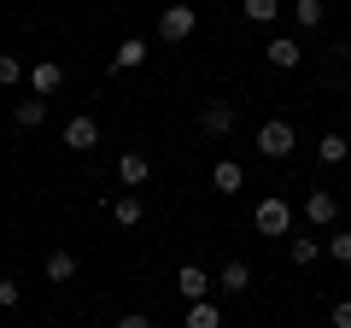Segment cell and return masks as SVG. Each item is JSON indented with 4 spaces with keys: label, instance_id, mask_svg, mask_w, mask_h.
<instances>
[{
    "label": "cell",
    "instance_id": "24",
    "mask_svg": "<svg viewBox=\"0 0 351 328\" xmlns=\"http://www.w3.org/2000/svg\"><path fill=\"white\" fill-rule=\"evenodd\" d=\"M112 328H152V316H147V311H123Z\"/></svg>",
    "mask_w": 351,
    "mask_h": 328
},
{
    "label": "cell",
    "instance_id": "9",
    "mask_svg": "<svg viewBox=\"0 0 351 328\" xmlns=\"http://www.w3.org/2000/svg\"><path fill=\"white\" fill-rule=\"evenodd\" d=\"M211 188L217 194H240V188H246V170H240L234 159H217L211 164Z\"/></svg>",
    "mask_w": 351,
    "mask_h": 328
},
{
    "label": "cell",
    "instance_id": "4",
    "mask_svg": "<svg viewBox=\"0 0 351 328\" xmlns=\"http://www.w3.org/2000/svg\"><path fill=\"white\" fill-rule=\"evenodd\" d=\"M211 288H217V281L205 276L199 264H182V270H176V293H182V299H188V305H199V299H211Z\"/></svg>",
    "mask_w": 351,
    "mask_h": 328
},
{
    "label": "cell",
    "instance_id": "19",
    "mask_svg": "<svg viewBox=\"0 0 351 328\" xmlns=\"http://www.w3.org/2000/svg\"><path fill=\"white\" fill-rule=\"evenodd\" d=\"M41 270H47V281H71L76 276V253H47V264H41Z\"/></svg>",
    "mask_w": 351,
    "mask_h": 328
},
{
    "label": "cell",
    "instance_id": "17",
    "mask_svg": "<svg viewBox=\"0 0 351 328\" xmlns=\"http://www.w3.org/2000/svg\"><path fill=\"white\" fill-rule=\"evenodd\" d=\"M316 159H322V164H346V159H351V141L322 135V141H316Z\"/></svg>",
    "mask_w": 351,
    "mask_h": 328
},
{
    "label": "cell",
    "instance_id": "12",
    "mask_svg": "<svg viewBox=\"0 0 351 328\" xmlns=\"http://www.w3.org/2000/svg\"><path fill=\"white\" fill-rule=\"evenodd\" d=\"M117 176H123V188H141V182L152 176V164L141 159V152H123V159H117Z\"/></svg>",
    "mask_w": 351,
    "mask_h": 328
},
{
    "label": "cell",
    "instance_id": "22",
    "mask_svg": "<svg viewBox=\"0 0 351 328\" xmlns=\"http://www.w3.org/2000/svg\"><path fill=\"white\" fill-rule=\"evenodd\" d=\"M276 12H281V0H246V18H252V24H269Z\"/></svg>",
    "mask_w": 351,
    "mask_h": 328
},
{
    "label": "cell",
    "instance_id": "25",
    "mask_svg": "<svg viewBox=\"0 0 351 328\" xmlns=\"http://www.w3.org/2000/svg\"><path fill=\"white\" fill-rule=\"evenodd\" d=\"M18 299H24V293H18V281H0V311H12Z\"/></svg>",
    "mask_w": 351,
    "mask_h": 328
},
{
    "label": "cell",
    "instance_id": "5",
    "mask_svg": "<svg viewBox=\"0 0 351 328\" xmlns=\"http://www.w3.org/2000/svg\"><path fill=\"white\" fill-rule=\"evenodd\" d=\"M64 147H71V152H94V147H100V124H94V117H71V124H64Z\"/></svg>",
    "mask_w": 351,
    "mask_h": 328
},
{
    "label": "cell",
    "instance_id": "20",
    "mask_svg": "<svg viewBox=\"0 0 351 328\" xmlns=\"http://www.w3.org/2000/svg\"><path fill=\"white\" fill-rule=\"evenodd\" d=\"M293 18H299V30H322V0H293Z\"/></svg>",
    "mask_w": 351,
    "mask_h": 328
},
{
    "label": "cell",
    "instance_id": "6",
    "mask_svg": "<svg viewBox=\"0 0 351 328\" xmlns=\"http://www.w3.org/2000/svg\"><path fill=\"white\" fill-rule=\"evenodd\" d=\"M228 129H234V106H228V100H211V106H205V112H199V135L223 141Z\"/></svg>",
    "mask_w": 351,
    "mask_h": 328
},
{
    "label": "cell",
    "instance_id": "11",
    "mask_svg": "<svg viewBox=\"0 0 351 328\" xmlns=\"http://www.w3.org/2000/svg\"><path fill=\"white\" fill-rule=\"evenodd\" d=\"M217 288H223V293H234V299H246V288H252V270H246V264L234 258V264H223V276H217Z\"/></svg>",
    "mask_w": 351,
    "mask_h": 328
},
{
    "label": "cell",
    "instance_id": "23",
    "mask_svg": "<svg viewBox=\"0 0 351 328\" xmlns=\"http://www.w3.org/2000/svg\"><path fill=\"white\" fill-rule=\"evenodd\" d=\"M18 76H24V65H18V59H12V53H0V89H12Z\"/></svg>",
    "mask_w": 351,
    "mask_h": 328
},
{
    "label": "cell",
    "instance_id": "13",
    "mask_svg": "<svg viewBox=\"0 0 351 328\" xmlns=\"http://www.w3.org/2000/svg\"><path fill=\"white\" fill-rule=\"evenodd\" d=\"M59 82H64V71H59V65H53V59H41V65H36V71H29V89H36V94H41V100H47V94H53V89H59Z\"/></svg>",
    "mask_w": 351,
    "mask_h": 328
},
{
    "label": "cell",
    "instance_id": "15",
    "mask_svg": "<svg viewBox=\"0 0 351 328\" xmlns=\"http://www.w3.org/2000/svg\"><path fill=\"white\" fill-rule=\"evenodd\" d=\"M141 217H147V205H141V194H123V200L112 205V223H117V229H135Z\"/></svg>",
    "mask_w": 351,
    "mask_h": 328
},
{
    "label": "cell",
    "instance_id": "2",
    "mask_svg": "<svg viewBox=\"0 0 351 328\" xmlns=\"http://www.w3.org/2000/svg\"><path fill=\"white\" fill-rule=\"evenodd\" d=\"M193 30H199V12H193L188 0H176V6H164V18H158V36H164V41H188Z\"/></svg>",
    "mask_w": 351,
    "mask_h": 328
},
{
    "label": "cell",
    "instance_id": "10",
    "mask_svg": "<svg viewBox=\"0 0 351 328\" xmlns=\"http://www.w3.org/2000/svg\"><path fill=\"white\" fill-rule=\"evenodd\" d=\"M147 53H152V41L147 36H123V41H117V71H135V65H147Z\"/></svg>",
    "mask_w": 351,
    "mask_h": 328
},
{
    "label": "cell",
    "instance_id": "21",
    "mask_svg": "<svg viewBox=\"0 0 351 328\" xmlns=\"http://www.w3.org/2000/svg\"><path fill=\"white\" fill-rule=\"evenodd\" d=\"M328 258H334V264H351V235L346 229H339V235H328V246H322Z\"/></svg>",
    "mask_w": 351,
    "mask_h": 328
},
{
    "label": "cell",
    "instance_id": "1",
    "mask_svg": "<svg viewBox=\"0 0 351 328\" xmlns=\"http://www.w3.org/2000/svg\"><path fill=\"white\" fill-rule=\"evenodd\" d=\"M293 141H299V135H293L287 117H269V124L258 129V152H263V159H293Z\"/></svg>",
    "mask_w": 351,
    "mask_h": 328
},
{
    "label": "cell",
    "instance_id": "8",
    "mask_svg": "<svg viewBox=\"0 0 351 328\" xmlns=\"http://www.w3.org/2000/svg\"><path fill=\"white\" fill-rule=\"evenodd\" d=\"M304 217H311L316 229H334V223H339V200H334L328 188H316L311 200H304Z\"/></svg>",
    "mask_w": 351,
    "mask_h": 328
},
{
    "label": "cell",
    "instance_id": "16",
    "mask_svg": "<svg viewBox=\"0 0 351 328\" xmlns=\"http://www.w3.org/2000/svg\"><path fill=\"white\" fill-rule=\"evenodd\" d=\"M316 258H322V240H316V235H293V264L311 270Z\"/></svg>",
    "mask_w": 351,
    "mask_h": 328
},
{
    "label": "cell",
    "instance_id": "18",
    "mask_svg": "<svg viewBox=\"0 0 351 328\" xmlns=\"http://www.w3.org/2000/svg\"><path fill=\"white\" fill-rule=\"evenodd\" d=\"M188 328H223V311H217L211 299H199V305H188Z\"/></svg>",
    "mask_w": 351,
    "mask_h": 328
},
{
    "label": "cell",
    "instance_id": "7",
    "mask_svg": "<svg viewBox=\"0 0 351 328\" xmlns=\"http://www.w3.org/2000/svg\"><path fill=\"white\" fill-rule=\"evenodd\" d=\"M263 59L276 65V71H293V65L304 59V47H299L293 36H269V41H263Z\"/></svg>",
    "mask_w": 351,
    "mask_h": 328
},
{
    "label": "cell",
    "instance_id": "14",
    "mask_svg": "<svg viewBox=\"0 0 351 328\" xmlns=\"http://www.w3.org/2000/svg\"><path fill=\"white\" fill-rule=\"evenodd\" d=\"M12 117H18V129H36L41 117H47V100H41V94H24V100L12 106Z\"/></svg>",
    "mask_w": 351,
    "mask_h": 328
},
{
    "label": "cell",
    "instance_id": "3",
    "mask_svg": "<svg viewBox=\"0 0 351 328\" xmlns=\"http://www.w3.org/2000/svg\"><path fill=\"white\" fill-rule=\"evenodd\" d=\"M252 223H258V235H287L293 229V211H287V200H258V211H252Z\"/></svg>",
    "mask_w": 351,
    "mask_h": 328
},
{
    "label": "cell",
    "instance_id": "26",
    "mask_svg": "<svg viewBox=\"0 0 351 328\" xmlns=\"http://www.w3.org/2000/svg\"><path fill=\"white\" fill-rule=\"evenodd\" d=\"M334 328H351V299H334Z\"/></svg>",
    "mask_w": 351,
    "mask_h": 328
},
{
    "label": "cell",
    "instance_id": "27",
    "mask_svg": "<svg viewBox=\"0 0 351 328\" xmlns=\"http://www.w3.org/2000/svg\"><path fill=\"white\" fill-rule=\"evenodd\" d=\"M346 124H351V112H346Z\"/></svg>",
    "mask_w": 351,
    "mask_h": 328
}]
</instances>
